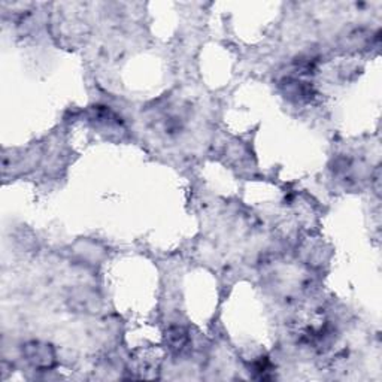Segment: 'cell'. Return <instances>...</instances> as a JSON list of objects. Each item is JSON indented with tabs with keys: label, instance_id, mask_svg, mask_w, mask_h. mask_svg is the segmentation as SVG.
Listing matches in <instances>:
<instances>
[{
	"label": "cell",
	"instance_id": "6da1fadb",
	"mask_svg": "<svg viewBox=\"0 0 382 382\" xmlns=\"http://www.w3.org/2000/svg\"><path fill=\"white\" fill-rule=\"evenodd\" d=\"M22 351H24L29 363L38 369H51L55 365V354L47 344L30 342Z\"/></svg>",
	"mask_w": 382,
	"mask_h": 382
},
{
	"label": "cell",
	"instance_id": "7a4b0ae2",
	"mask_svg": "<svg viewBox=\"0 0 382 382\" xmlns=\"http://www.w3.org/2000/svg\"><path fill=\"white\" fill-rule=\"evenodd\" d=\"M281 88L288 99L296 100V102H309L313 97L312 85L303 80H297V78H285L281 83Z\"/></svg>",
	"mask_w": 382,
	"mask_h": 382
},
{
	"label": "cell",
	"instance_id": "3957f363",
	"mask_svg": "<svg viewBox=\"0 0 382 382\" xmlns=\"http://www.w3.org/2000/svg\"><path fill=\"white\" fill-rule=\"evenodd\" d=\"M190 344L188 332L184 327H172L167 332V345L175 354L184 353Z\"/></svg>",
	"mask_w": 382,
	"mask_h": 382
}]
</instances>
